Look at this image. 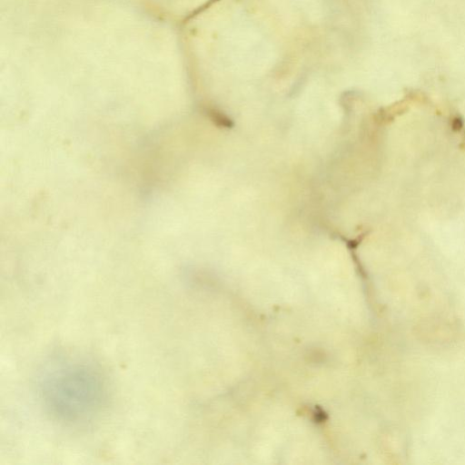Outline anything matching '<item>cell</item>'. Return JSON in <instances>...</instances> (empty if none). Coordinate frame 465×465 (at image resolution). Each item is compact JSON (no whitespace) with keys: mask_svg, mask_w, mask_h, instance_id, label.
<instances>
[{"mask_svg":"<svg viewBox=\"0 0 465 465\" xmlns=\"http://www.w3.org/2000/svg\"><path fill=\"white\" fill-rule=\"evenodd\" d=\"M44 412L66 428H84L101 419L109 407L112 389L103 367L91 358L62 353L48 360L35 380Z\"/></svg>","mask_w":465,"mask_h":465,"instance_id":"1","label":"cell"}]
</instances>
